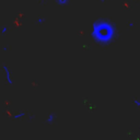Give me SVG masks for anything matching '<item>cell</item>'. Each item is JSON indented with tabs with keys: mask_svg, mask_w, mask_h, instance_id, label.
Masks as SVG:
<instances>
[{
	"mask_svg": "<svg viewBox=\"0 0 140 140\" xmlns=\"http://www.w3.org/2000/svg\"><path fill=\"white\" fill-rule=\"evenodd\" d=\"M55 120H56V114L52 113V114L48 115V117H47V119H46V123L47 124H53Z\"/></svg>",
	"mask_w": 140,
	"mask_h": 140,
	"instance_id": "obj_3",
	"label": "cell"
},
{
	"mask_svg": "<svg viewBox=\"0 0 140 140\" xmlns=\"http://www.w3.org/2000/svg\"><path fill=\"white\" fill-rule=\"evenodd\" d=\"M102 1H106V0H102Z\"/></svg>",
	"mask_w": 140,
	"mask_h": 140,
	"instance_id": "obj_10",
	"label": "cell"
},
{
	"mask_svg": "<svg viewBox=\"0 0 140 140\" xmlns=\"http://www.w3.org/2000/svg\"><path fill=\"white\" fill-rule=\"evenodd\" d=\"M7 32H8V27H7V26L2 27V30H1V35H5Z\"/></svg>",
	"mask_w": 140,
	"mask_h": 140,
	"instance_id": "obj_6",
	"label": "cell"
},
{
	"mask_svg": "<svg viewBox=\"0 0 140 140\" xmlns=\"http://www.w3.org/2000/svg\"><path fill=\"white\" fill-rule=\"evenodd\" d=\"M135 103H136V104H137V105H138V106H139V107H140V102H139V101L135 100Z\"/></svg>",
	"mask_w": 140,
	"mask_h": 140,
	"instance_id": "obj_8",
	"label": "cell"
},
{
	"mask_svg": "<svg viewBox=\"0 0 140 140\" xmlns=\"http://www.w3.org/2000/svg\"><path fill=\"white\" fill-rule=\"evenodd\" d=\"M3 70H5V73H6L7 82H8L10 86H12V84H13V80H12V77H11V71H10V68H9L7 65H5V66H3Z\"/></svg>",
	"mask_w": 140,
	"mask_h": 140,
	"instance_id": "obj_2",
	"label": "cell"
},
{
	"mask_svg": "<svg viewBox=\"0 0 140 140\" xmlns=\"http://www.w3.org/2000/svg\"><path fill=\"white\" fill-rule=\"evenodd\" d=\"M8 50V47H3V52H7Z\"/></svg>",
	"mask_w": 140,
	"mask_h": 140,
	"instance_id": "obj_9",
	"label": "cell"
},
{
	"mask_svg": "<svg viewBox=\"0 0 140 140\" xmlns=\"http://www.w3.org/2000/svg\"><path fill=\"white\" fill-rule=\"evenodd\" d=\"M68 2H69V0H57V3L60 5V6H65Z\"/></svg>",
	"mask_w": 140,
	"mask_h": 140,
	"instance_id": "obj_4",
	"label": "cell"
},
{
	"mask_svg": "<svg viewBox=\"0 0 140 140\" xmlns=\"http://www.w3.org/2000/svg\"><path fill=\"white\" fill-rule=\"evenodd\" d=\"M115 36V27L108 21H96L92 26V37L97 43L107 45Z\"/></svg>",
	"mask_w": 140,
	"mask_h": 140,
	"instance_id": "obj_1",
	"label": "cell"
},
{
	"mask_svg": "<svg viewBox=\"0 0 140 140\" xmlns=\"http://www.w3.org/2000/svg\"><path fill=\"white\" fill-rule=\"evenodd\" d=\"M23 116H25V113H19V114H17V115H14V118H21V117H23Z\"/></svg>",
	"mask_w": 140,
	"mask_h": 140,
	"instance_id": "obj_5",
	"label": "cell"
},
{
	"mask_svg": "<svg viewBox=\"0 0 140 140\" xmlns=\"http://www.w3.org/2000/svg\"><path fill=\"white\" fill-rule=\"evenodd\" d=\"M44 19L43 18H38V19H37V23H38V24H42V23H44Z\"/></svg>",
	"mask_w": 140,
	"mask_h": 140,
	"instance_id": "obj_7",
	"label": "cell"
}]
</instances>
